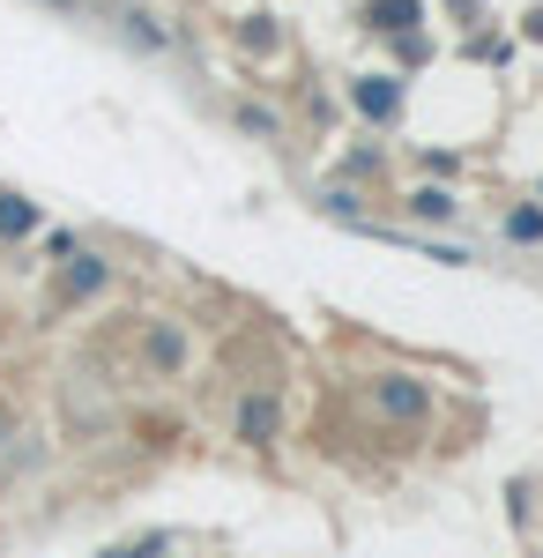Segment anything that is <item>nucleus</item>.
Masks as SVG:
<instances>
[{"mask_svg": "<svg viewBox=\"0 0 543 558\" xmlns=\"http://www.w3.org/2000/svg\"><path fill=\"white\" fill-rule=\"evenodd\" d=\"M373 410L395 425H418V417H432V387L410 373H387V380H373Z\"/></svg>", "mask_w": 543, "mask_h": 558, "instance_id": "1", "label": "nucleus"}, {"mask_svg": "<svg viewBox=\"0 0 543 558\" xmlns=\"http://www.w3.org/2000/svg\"><path fill=\"white\" fill-rule=\"evenodd\" d=\"M105 276H112V268H105L97 254H83V246H75V254H60V291H68V299H89V291H105Z\"/></svg>", "mask_w": 543, "mask_h": 558, "instance_id": "2", "label": "nucleus"}, {"mask_svg": "<svg viewBox=\"0 0 543 558\" xmlns=\"http://www.w3.org/2000/svg\"><path fill=\"white\" fill-rule=\"evenodd\" d=\"M350 97H358V112H365V120H395V105H402L395 75H365V83L350 89Z\"/></svg>", "mask_w": 543, "mask_h": 558, "instance_id": "3", "label": "nucleus"}, {"mask_svg": "<svg viewBox=\"0 0 543 558\" xmlns=\"http://www.w3.org/2000/svg\"><path fill=\"white\" fill-rule=\"evenodd\" d=\"M149 365H157V373H179V365H186V336L157 320V328H149Z\"/></svg>", "mask_w": 543, "mask_h": 558, "instance_id": "4", "label": "nucleus"}, {"mask_svg": "<svg viewBox=\"0 0 543 558\" xmlns=\"http://www.w3.org/2000/svg\"><path fill=\"white\" fill-rule=\"evenodd\" d=\"M268 432H276V402L268 395H246L239 402V439H268Z\"/></svg>", "mask_w": 543, "mask_h": 558, "instance_id": "5", "label": "nucleus"}, {"mask_svg": "<svg viewBox=\"0 0 543 558\" xmlns=\"http://www.w3.org/2000/svg\"><path fill=\"white\" fill-rule=\"evenodd\" d=\"M23 231H38V209L15 202V194H0V239H23Z\"/></svg>", "mask_w": 543, "mask_h": 558, "instance_id": "6", "label": "nucleus"}, {"mask_svg": "<svg viewBox=\"0 0 543 558\" xmlns=\"http://www.w3.org/2000/svg\"><path fill=\"white\" fill-rule=\"evenodd\" d=\"M373 23L379 31H410L418 23V0H373Z\"/></svg>", "mask_w": 543, "mask_h": 558, "instance_id": "7", "label": "nucleus"}, {"mask_svg": "<svg viewBox=\"0 0 543 558\" xmlns=\"http://www.w3.org/2000/svg\"><path fill=\"white\" fill-rule=\"evenodd\" d=\"M506 239L536 246V239H543V209H514V216H506Z\"/></svg>", "mask_w": 543, "mask_h": 558, "instance_id": "8", "label": "nucleus"}, {"mask_svg": "<svg viewBox=\"0 0 543 558\" xmlns=\"http://www.w3.org/2000/svg\"><path fill=\"white\" fill-rule=\"evenodd\" d=\"M410 216H432V223H439V216H455V194L424 186V194H410Z\"/></svg>", "mask_w": 543, "mask_h": 558, "instance_id": "9", "label": "nucleus"}, {"mask_svg": "<svg viewBox=\"0 0 543 558\" xmlns=\"http://www.w3.org/2000/svg\"><path fill=\"white\" fill-rule=\"evenodd\" d=\"M165 551V536H142V544H120V551H105V558H157Z\"/></svg>", "mask_w": 543, "mask_h": 558, "instance_id": "10", "label": "nucleus"}, {"mask_svg": "<svg viewBox=\"0 0 543 558\" xmlns=\"http://www.w3.org/2000/svg\"><path fill=\"white\" fill-rule=\"evenodd\" d=\"M8 439H15V425H8V410H0V447H8Z\"/></svg>", "mask_w": 543, "mask_h": 558, "instance_id": "11", "label": "nucleus"}, {"mask_svg": "<svg viewBox=\"0 0 543 558\" xmlns=\"http://www.w3.org/2000/svg\"><path fill=\"white\" fill-rule=\"evenodd\" d=\"M529 38H543V8H536V15H529Z\"/></svg>", "mask_w": 543, "mask_h": 558, "instance_id": "12", "label": "nucleus"}]
</instances>
